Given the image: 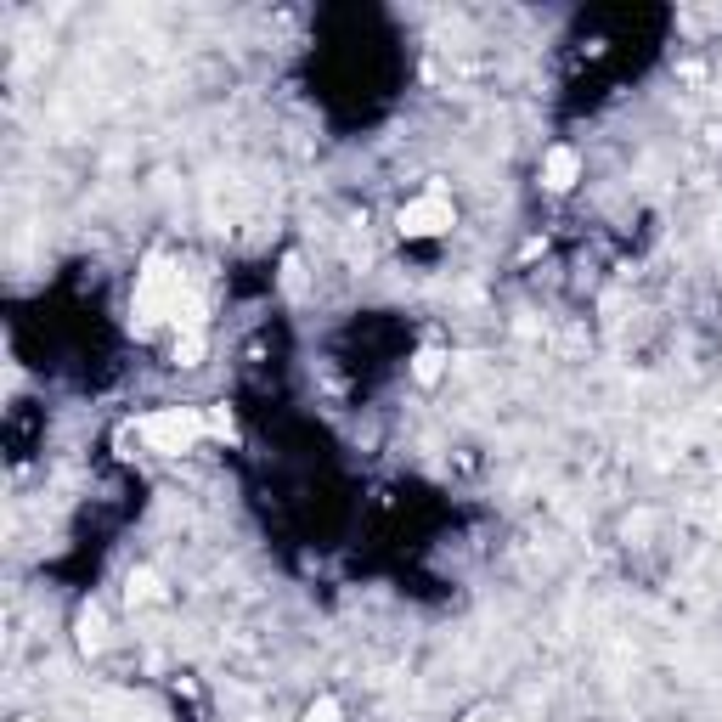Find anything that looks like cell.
<instances>
[{"instance_id": "6da1fadb", "label": "cell", "mask_w": 722, "mask_h": 722, "mask_svg": "<svg viewBox=\"0 0 722 722\" xmlns=\"http://www.w3.org/2000/svg\"><path fill=\"white\" fill-rule=\"evenodd\" d=\"M136 435L147 440V452L181 457V452H192V446L209 435V412H198V407H158V412H147L142 424H136Z\"/></svg>"}, {"instance_id": "7a4b0ae2", "label": "cell", "mask_w": 722, "mask_h": 722, "mask_svg": "<svg viewBox=\"0 0 722 722\" xmlns=\"http://www.w3.org/2000/svg\"><path fill=\"white\" fill-rule=\"evenodd\" d=\"M395 226H401V237H412V243H424V237H446V232L457 226L452 192H446V187H424L418 198H407V204H401Z\"/></svg>"}, {"instance_id": "3957f363", "label": "cell", "mask_w": 722, "mask_h": 722, "mask_svg": "<svg viewBox=\"0 0 722 722\" xmlns=\"http://www.w3.org/2000/svg\"><path fill=\"white\" fill-rule=\"evenodd\" d=\"M576 181H581V153L576 147H548V153H542V187L570 192Z\"/></svg>"}, {"instance_id": "277c9868", "label": "cell", "mask_w": 722, "mask_h": 722, "mask_svg": "<svg viewBox=\"0 0 722 722\" xmlns=\"http://www.w3.org/2000/svg\"><path fill=\"white\" fill-rule=\"evenodd\" d=\"M440 373H446V350H418L412 356V378L418 384H440Z\"/></svg>"}, {"instance_id": "5b68a950", "label": "cell", "mask_w": 722, "mask_h": 722, "mask_svg": "<svg viewBox=\"0 0 722 722\" xmlns=\"http://www.w3.org/2000/svg\"><path fill=\"white\" fill-rule=\"evenodd\" d=\"M125 598H130V604H153V598H158V576H153V570H130Z\"/></svg>"}, {"instance_id": "8992f818", "label": "cell", "mask_w": 722, "mask_h": 722, "mask_svg": "<svg viewBox=\"0 0 722 722\" xmlns=\"http://www.w3.org/2000/svg\"><path fill=\"white\" fill-rule=\"evenodd\" d=\"M79 649H85V655H91V649H102V615H96V610L79 615Z\"/></svg>"}, {"instance_id": "52a82bcc", "label": "cell", "mask_w": 722, "mask_h": 722, "mask_svg": "<svg viewBox=\"0 0 722 722\" xmlns=\"http://www.w3.org/2000/svg\"><path fill=\"white\" fill-rule=\"evenodd\" d=\"M305 722H345V711H339V700H333V694H322V700H311V706H305Z\"/></svg>"}, {"instance_id": "ba28073f", "label": "cell", "mask_w": 722, "mask_h": 722, "mask_svg": "<svg viewBox=\"0 0 722 722\" xmlns=\"http://www.w3.org/2000/svg\"><path fill=\"white\" fill-rule=\"evenodd\" d=\"M469 722H497V717H491V711H474V717Z\"/></svg>"}, {"instance_id": "9c48e42d", "label": "cell", "mask_w": 722, "mask_h": 722, "mask_svg": "<svg viewBox=\"0 0 722 722\" xmlns=\"http://www.w3.org/2000/svg\"><path fill=\"white\" fill-rule=\"evenodd\" d=\"M17 722H34V717H17Z\"/></svg>"}]
</instances>
